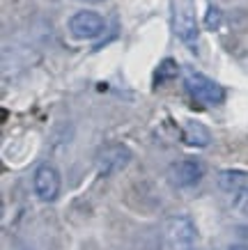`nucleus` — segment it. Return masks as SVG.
I'll use <instances>...</instances> for the list:
<instances>
[{"label": "nucleus", "mask_w": 248, "mask_h": 250, "mask_svg": "<svg viewBox=\"0 0 248 250\" xmlns=\"http://www.w3.org/2000/svg\"><path fill=\"white\" fill-rule=\"evenodd\" d=\"M184 140L191 147H207L211 143V133L204 124H200L196 120H188L184 124Z\"/></svg>", "instance_id": "obj_8"}, {"label": "nucleus", "mask_w": 248, "mask_h": 250, "mask_svg": "<svg viewBox=\"0 0 248 250\" xmlns=\"http://www.w3.org/2000/svg\"><path fill=\"white\" fill-rule=\"evenodd\" d=\"M184 87H186L191 97L207 104V106H218L225 99V90L216 81H211L209 76H204L200 71H193V69L184 71Z\"/></svg>", "instance_id": "obj_3"}, {"label": "nucleus", "mask_w": 248, "mask_h": 250, "mask_svg": "<svg viewBox=\"0 0 248 250\" xmlns=\"http://www.w3.org/2000/svg\"><path fill=\"white\" fill-rule=\"evenodd\" d=\"M218 25H221V12H218V7H209V12H207V28L216 30Z\"/></svg>", "instance_id": "obj_11"}, {"label": "nucleus", "mask_w": 248, "mask_h": 250, "mask_svg": "<svg viewBox=\"0 0 248 250\" xmlns=\"http://www.w3.org/2000/svg\"><path fill=\"white\" fill-rule=\"evenodd\" d=\"M170 9H173V30L181 44L193 46L198 44V16H196V2L193 0H170Z\"/></svg>", "instance_id": "obj_2"}, {"label": "nucleus", "mask_w": 248, "mask_h": 250, "mask_svg": "<svg viewBox=\"0 0 248 250\" xmlns=\"http://www.w3.org/2000/svg\"><path fill=\"white\" fill-rule=\"evenodd\" d=\"M196 223L188 216H170L163 220V228H161L163 250H196Z\"/></svg>", "instance_id": "obj_1"}, {"label": "nucleus", "mask_w": 248, "mask_h": 250, "mask_svg": "<svg viewBox=\"0 0 248 250\" xmlns=\"http://www.w3.org/2000/svg\"><path fill=\"white\" fill-rule=\"evenodd\" d=\"M81 2H101V0H81Z\"/></svg>", "instance_id": "obj_13"}, {"label": "nucleus", "mask_w": 248, "mask_h": 250, "mask_svg": "<svg viewBox=\"0 0 248 250\" xmlns=\"http://www.w3.org/2000/svg\"><path fill=\"white\" fill-rule=\"evenodd\" d=\"M230 250H248V246H244V243H237V246H230Z\"/></svg>", "instance_id": "obj_12"}, {"label": "nucleus", "mask_w": 248, "mask_h": 250, "mask_svg": "<svg viewBox=\"0 0 248 250\" xmlns=\"http://www.w3.org/2000/svg\"><path fill=\"white\" fill-rule=\"evenodd\" d=\"M131 163V149L127 145H108L97 156V170L101 177H113Z\"/></svg>", "instance_id": "obj_4"}, {"label": "nucleus", "mask_w": 248, "mask_h": 250, "mask_svg": "<svg viewBox=\"0 0 248 250\" xmlns=\"http://www.w3.org/2000/svg\"><path fill=\"white\" fill-rule=\"evenodd\" d=\"M248 184V174L241 170H223L218 172V188L225 190V193H237Z\"/></svg>", "instance_id": "obj_9"}, {"label": "nucleus", "mask_w": 248, "mask_h": 250, "mask_svg": "<svg viewBox=\"0 0 248 250\" xmlns=\"http://www.w3.org/2000/svg\"><path fill=\"white\" fill-rule=\"evenodd\" d=\"M204 174V167L200 161L196 159H184L177 161L170 166L168 170V177H170V184L177 186V188H188V186H196Z\"/></svg>", "instance_id": "obj_7"}, {"label": "nucleus", "mask_w": 248, "mask_h": 250, "mask_svg": "<svg viewBox=\"0 0 248 250\" xmlns=\"http://www.w3.org/2000/svg\"><path fill=\"white\" fill-rule=\"evenodd\" d=\"M106 28L104 16L92 12V9H81L69 19V32L76 39H94L99 37Z\"/></svg>", "instance_id": "obj_6"}, {"label": "nucleus", "mask_w": 248, "mask_h": 250, "mask_svg": "<svg viewBox=\"0 0 248 250\" xmlns=\"http://www.w3.org/2000/svg\"><path fill=\"white\" fill-rule=\"evenodd\" d=\"M60 172L51 166V163H42V166L35 170V177H32V188H35V195L42 200V202H53L55 197L60 195Z\"/></svg>", "instance_id": "obj_5"}, {"label": "nucleus", "mask_w": 248, "mask_h": 250, "mask_svg": "<svg viewBox=\"0 0 248 250\" xmlns=\"http://www.w3.org/2000/svg\"><path fill=\"white\" fill-rule=\"evenodd\" d=\"M232 205H234V209H237V213H241V216H246L248 218V184L241 190L234 193Z\"/></svg>", "instance_id": "obj_10"}]
</instances>
